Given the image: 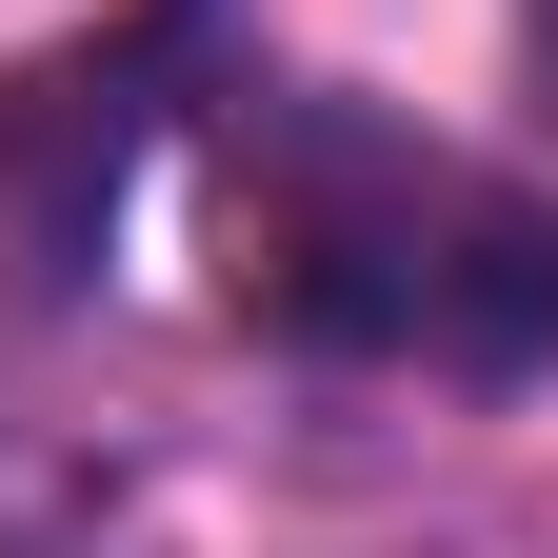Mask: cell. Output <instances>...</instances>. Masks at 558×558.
Masks as SVG:
<instances>
[{"label": "cell", "mask_w": 558, "mask_h": 558, "mask_svg": "<svg viewBox=\"0 0 558 558\" xmlns=\"http://www.w3.org/2000/svg\"><path fill=\"white\" fill-rule=\"evenodd\" d=\"M0 558H160V538H100L81 499H40V519H0Z\"/></svg>", "instance_id": "3957f363"}, {"label": "cell", "mask_w": 558, "mask_h": 558, "mask_svg": "<svg viewBox=\"0 0 558 558\" xmlns=\"http://www.w3.org/2000/svg\"><path fill=\"white\" fill-rule=\"evenodd\" d=\"M240 319L300 360L538 379L558 360V199L439 160L339 100H240Z\"/></svg>", "instance_id": "6da1fadb"}, {"label": "cell", "mask_w": 558, "mask_h": 558, "mask_svg": "<svg viewBox=\"0 0 558 558\" xmlns=\"http://www.w3.org/2000/svg\"><path fill=\"white\" fill-rule=\"evenodd\" d=\"M220 60V0H120L100 40H40L21 81H0V300H81L100 240H120V180L160 100Z\"/></svg>", "instance_id": "7a4b0ae2"}, {"label": "cell", "mask_w": 558, "mask_h": 558, "mask_svg": "<svg viewBox=\"0 0 558 558\" xmlns=\"http://www.w3.org/2000/svg\"><path fill=\"white\" fill-rule=\"evenodd\" d=\"M519 60H538V120H558V0H519Z\"/></svg>", "instance_id": "277c9868"}]
</instances>
